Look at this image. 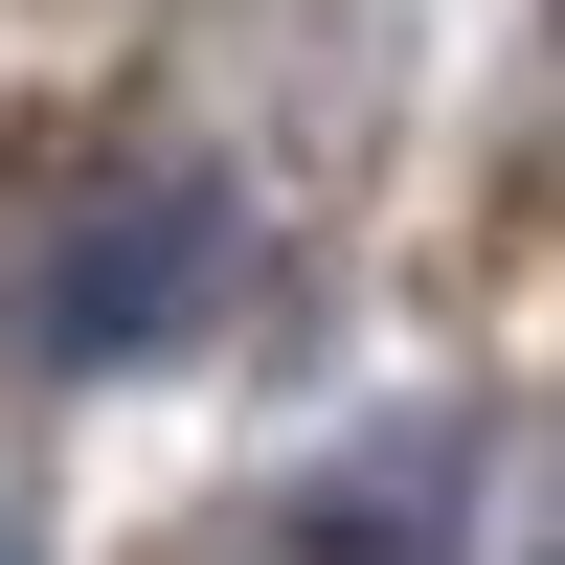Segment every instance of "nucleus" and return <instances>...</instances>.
Masks as SVG:
<instances>
[{
    "label": "nucleus",
    "mask_w": 565,
    "mask_h": 565,
    "mask_svg": "<svg viewBox=\"0 0 565 565\" xmlns=\"http://www.w3.org/2000/svg\"><path fill=\"white\" fill-rule=\"evenodd\" d=\"M226 249H249V226H226V181H204V159L114 181V204L45 249V362H68V385H114V362H181V340H204V295H226Z\"/></svg>",
    "instance_id": "1"
},
{
    "label": "nucleus",
    "mask_w": 565,
    "mask_h": 565,
    "mask_svg": "<svg viewBox=\"0 0 565 565\" xmlns=\"http://www.w3.org/2000/svg\"><path fill=\"white\" fill-rule=\"evenodd\" d=\"M0 565H45V543H23V521H0Z\"/></svg>",
    "instance_id": "3"
},
{
    "label": "nucleus",
    "mask_w": 565,
    "mask_h": 565,
    "mask_svg": "<svg viewBox=\"0 0 565 565\" xmlns=\"http://www.w3.org/2000/svg\"><path fill=\"white\" fill-rule=\"evenodd\" d=\"M317 565H452V476H430V452H385V476L317 521Z\"/></svg>",
    "instance_id": "2"
}]
</instances>
